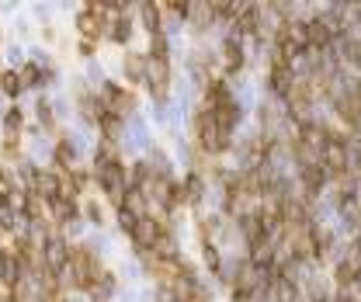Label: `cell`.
I'll return each instance as SVG.
<instances>
[{
	"label": "cell",
	"instance_id": "obj_1",
	"mask_svg": "<svg viewBox=\"0 0 361 302\" xmlns=\"http://www.w3.org/2000/svg\"><path fill=\"white\" fill-rule=\"evenodd\" d=\"M101 275H104V271H101V261H97L94 247H90V243H80V247L70 250V264L59 271V285H63V289H73V292H90Z\"/></svg>",
	"mask_w": 361,
	"mask_h": 302
},
{
	"label": "cell",
	"instance_id": "obj_2",
	"mask_svg": "<svg viewBox=\"0 0 361 302\" xmlns=\"http://www.w3.org/2000/svg\"><path fill=\"white\" fill-rule=\"evenodd\" d=\"M191 125H194V143H198L201 153H208V157H222V153L233 150V132L219 129L215 118H212V111H208L205 104L191 115Z\"/></svg>",
	"mask_w": 361,
	"mask_h": 302
},
{
	"label": "cell",
	"instance_id": "obj_3",
	"mask_svg": "<svg viewBox=\"0 0 361 302\" xmlns=\"http://www.w3.org/2000/svg\"><path fill=\"white\" fill-rule=\"evenodd\" d=\"M94 94H97V101H101L104 115H115V118H129V115H136V94L125 91V87H118V84H111V80H104Z\"/></svg>",
	"mask_w": 361,
	"mask_h": 302
},
{
	"label": "cell",
	"instance_id": "obj_4",
	"mask_svg": "<svg viewBox=\"0 0 361 302\" xmlns=\"http://www.w3.org/2000/svg\"><path fill=\"white\" fill-rule=\"evenodd\" d=\"M97 188L104 192V199L115 201V205H122L125 201V192H129V171L122 167V160H115V164H104V167H97Z\"/></svg>",
	"mask_w": 361,
	"mask_h": 302
},
{
	"label": "cell",
	"instance_id": "obj_5",
	"mask_svg": "<svg viewBox=\"0 0 361 302\" xmlns=\"http://www.w3.org/2000/svg\"><path fill=\"white\" fill-rule=\"evenodd\" d=\"M70 243H66V236L63 233H52L49 240H45V247H42V264L52 271V275H59L66 264H70Z\"/></svg>",
	"mask_w": 361,
	"mask_h": 302
},
{
	"label": "cell",
	"instance_id": "obj_6",
	"mask_svg": "<svg viewBox=\"0 0 361 302\" xmlns=\"http://www.w3.org/2000/svg\"><path fill=\"white\" fill-rule=\"evenodd\" d=\"M104 31H108V38L111 42H118V45H125L129 38H132V17H129V10L118 3L115 7V14L104 21Z\"/></svg>",
	"mask_w": 361,
	"mask_h": 302
},
{
	"label": "cell",
	"instance_id": "obj_7",
	"mask_svg": "<svg viewBox=\"0 0 361 302\" xmlns=\"http://www.w3.org/2000/svg\"><path fill=\"white\" fill-rule=\"evenodd\" d=\"M164 229H171V226L150 215V219H139V226H136L132 240H136V247H139V250H153V243L164 236Z\"/></svg>",
	"mask_w": 361,
	"mask_h": 302
},
{
	"label": "cell",
	"instance_id": "obj_8",
	"mask_svg": "<svg viewBox=\"0 0 361 302\" xmlns=\"http://www.w3.org/2000/svg\"><path fill=\"white\" fill-rule=\"evenodd\" d=\"M52 157H56V167H59V174H66V171H73V164L80 160V143L77 139H59L56 146H52Z\"/></svg>",
	"mask_w": 361,
	"mask_h": 302
},
{
	"label": "cell",
	"instance_id": "obj_9",
	"mask_svg": "<svg viewBox=\"0 0 361 302\" xmlns=\"http://www.w3.org/2000/svg\"><path fill=\"white\" fill-rule=\"evenodd\" d=\"M180 192H184V205H191V208H198L201 201L208 199V185H205V174H198V171H191V174L184 178V185H180Z\"/></svg>",
	"mask_w": 361,
	"mask_h": 302
},
{
	"label": "cell",
	"instance_id": "obj_10",
	"mask_svg": "<svg viewBox=\"0 0 361 302\" xmlns=\"http://www.w3.org/2000/svg\"><path fill=\"white\" fill-rule=\"evenodd\" d=\"M77 31L84 35V42L101 38V35H104V17H101L94 7H84V10L77 14Z\"/></svg>",
	"mask_w": 361,
	"mask_h": 302
},
{
	"label": "cell",
	"instance_id": "obj_11",
	"mask_svg": "<svg viewBox=\"0 0 361 302\" xmlns=\"http://www.w3.org/2000/svg\"><path fill=\"white\" fill-rule=\"evenodd\" d=\"M187 24L191 28H198V31H208L212 24H215V10H212V3H187Z\"/></svg>",
	"mask_w": 361,
	"mask_h": 302
},
{
	"label": "cell",
	"instance_id": "obj_12",
	"mask_svg": "<svg viewBox=\"0 0 361 302\" xmlns=\"http://www.w3.org/2000/svg\"><path fill=\"white\" fill-rule=\"evenodd\" d=\"M49 215H52L56 226H70L73 219H80V205L66 199H56V201H49Z\"/></svg>",
	"mask_w": 361,
	"mask_h": 302
},
{
	"label": "cell",
	"instance_id": "obj_13",
	"mask_svg": "<svg viewBox=\"0 0 361 302\" xmlns=\"http://www.w3.org/2000/svg\"><path fill=\"white\" fill-rule=\"evenodd\" d=\"M31 192L42 195L45 201H56L59 199V171H38V181Z\"/></svg>",
	"mask_w": 361,
	"mask_h": 302
},
{
	"label": "cell",
	"instance_id": "obj_14",
	"mask_svg": "<svg viewBox=\"0 0 361 302\" xmlns=\"http://www.w3.org/2000/svg\"><path fill=\"white\" fill-rule=\"evenodd\" d=\"M122 70H125V77H129L132 84H146V56H143V52H125Z\"/></svg>",
	"mask_w": 361,
	"mask_h": 302
},
{
	"label": "cell",
	"instance_id": "obj_15",
	"mask_svg": "<svg viewBox=\"0 0 361 302\" xmlns=\"http://www.w3.org/2000/svg\"><path fill=\"white\" fill-rule=\"evenodd\" d=\"M139 17H143V24H146L150 35H160V31H164V10H160L157 3H139Z\"/></svg>",
	"mask_w": 361,
	"mask_h": 302
},
{
	"label": "cell",
	"instance_id": "obj_16",
	"mask_svg": "<svg viewBox=\"0 0 361 302\" xmlns=\"http://www.w3.org/2000/svg\"><path fill=\"white\" fill-rule=\"evenodd\" d=\"M122 205H125V208H129L136 219H150V201H146V195H143L139 188H129Z\"/></svg>",
	"mask_w": 361,
	"mask_h": 302
},
{
	"label": "cell",
	"instance_id": "obj_17",
	"mask_svg": "<svg viewBox=\"0 0 361 302\" xmlns=\"http://www.w3.org/2000/svg\"><path fill=\"white\" fill-rule=\"evenodd\" d=\"M115 289H118V285H115V275H108V271H104V275L94 282V289H90V299H94V302H108L111 296H115Z\"/></svg>",
	"mask_w": 361,
	"mask_h": 302
},
{
	"label": "cell",
	"instance_id": "obj_18",
	"mask_svg": "<svg viewBox=\"0 0 361 302\" xmlns=\"http://www.w3.org/2000/svg\"><path fill=\"white\" fill-rule=\"evenodd\" d=\"M17 80H21V91H35V87H42V70L35 63H24L17 70Z\"/></svg>",
	"mask_w": 361,
	"mask_h": 302
},
{
	"label": "cell",
	"instance_id": "obj_19",
	"mask_svg": "<svg viewBox=\"0 0 361 302\" xmlns=\"http://www.w3.org/2000/svg\"><path fill=\"white\" fill-rule=\"evenodd\" d=\"M201 264H205L215 278L222 275V254H219V247H215V243H201Z\"/></svg>",
	"mask_w": 361,
	"mask_h": 302
},
{
	"label": "cell",
	"instance_id": "obj_20",
	"mask_svg": "<svg viewBox=\"0 0 361 302\" xmlns=\"http://www.w3.org/2000/svg\"><path fill=\"white\" fill-rule=\"evenodd\" d=\"M0 233H21V215L10 205H0Z\"/></svg>",
	"mask_w": 361,
	"mask_h": 302
},
{
	"label": "cell",
	"instance_id": "obj_21",
	"mask_svg": "<svg viewBox=\"0 0 361 302\" xmlns=\"http://www.w3.org/2000/svg\"><path fill=\"white\" fill-rule=\"evenodd\" d=\"M17 94H21V80H17V73H14V70L0 73V98H17Z\"/></svg>",
	"mask_w": 361,
	"mask_h": 302
},
{
	"label": "cell",
	"instance_id": "obj_22",
	"mask_svg": "<svg viewBox=\"0 0 361 302\" xmlns=\"http://www.w3.org/2000/svg\"><path fill=\"white\" fill-rule=\"evenodd\" d=\"M21 125H24V111H21L17 104H14V108H7V111H3V129H7L10 136H17V132H21Z\"/></svg>",
	"mask_w": 361,
	"mask_h": 302
},
{
	"label": "cell",
	"instance_id": "obj_23",
	"mask_svg": "<svg viewBox=\"0 0 361 302\" xmlns=\"http://www.w3.org/2000/svg\"><path fill=\"white\" fill-rule=\"evenodd\" d=\"M17 181H21V185H28V192H31V188H35V181H38V167H35L31 160H21V164H17Z\"/></svg>",
	"mask_w": 361,
	"mask_h": 302
},
{
	"label": "cell",
	"instance_id": "obj_24",
	"mask_svg": "<svg viewBox=\"0 0 361 302\" xmlns=\"http://www.w3.org/2000/svg\"><path fill=\"white\" fill-rule=\"evenodd\" d=\"M35 115H38L42 129H52V125H56V111H52V104H49L45 98H38V104H35Z\"/></svg>",
	"mask_w": 361,
	"mask_h": 302
},
{
	"label": "cell",
	"instance_id": "obj_25",
	"mask_svg": "<svg viewBox=\"0 0 361 302\" xmlns=\"http://www.w3.org/2000/svg\"><path fill=\"white\" fill-rule=\"evenodd\" d=\"M115 219H118V229H122V233H129V236H132V233H136V226H139V219H136L125 205H118V215H115Z\"/></svg>",
	"mask_w": 361,
	"mask_h": 302
},
{
	"label": "cell",
	"instance_id": "obj_26",
	"mask_svg": "<svg viewBox=\"0 0 361 302\" xmlns=\"http://www.w3.org/2000/svg\"><path fill=\"white\" fill-rule=\"evenodd\" d=\"M84 215H87V222H94V226L104 222V208H101L97 201H87V205H84Z\"/></svg>",
	"mask_w": 361,
	"mask_h": 302
},
{
	"label": "cell",
	"instance_id": "obj_27",
	"mask_svg": "<svg viewBox=\"0 0 361 302\" xmlns=\"http://www.w3.org/2000/svg\"><path fill=\"white\" fill-rule=\"evenodd\" d=\"M21 153V136H3V157H17Z\"/></svg>",
	"mask_w": 361,
	"mask_h": 302
},
{
	"label": "cell",
	"instance_id": "obj_28",
	"mask_svg": "<svg viewBox=\"0 0 361 302\" xmlns=\"http://www.w3.org/2000/svg\"><path fill=\"white\" fill-rule=\"evenodd\" d=\"M84 233V219H73L70 226H63V236H80Z\"/></svg>",
	"mask_w": 361,
	"mask_h": 302
},
{
	"label": "cell",
	"instance_id": "obj_29",
	"mask_svg": "<svg viewBox=\"0 0 361 302\" xmlns=\"http://www.w3.org/2000/svg\"><path fill=\"white\" fill-rule=\"evenodd\" d=\"M87 77H90V80H94V84H97V87L104 84V70H101L97 63H90V66H87Z\"/></svg>",
	"mask_w": 361,
	"mask_h": 302
},
{
	"label": "cell",
	"instance_id": "obj_30",
	"mask_svg": "<svg viewBox=\"0 0 361 302\" xmlns=\"http://www.w3.org/2000/svg\"><path fill=\"white\" fill-rule=\"evenodd\" d=\"M7 59H10V63H17V66H24V59H21V49H17V45H10V49H7Z\"/></svg>",
	"mask_w": 361,
	"mask_h": 302
},
{
	"label": "cell",
	"instance_id": "obj_31",
	"mask_svg": "<svg viewBox=\"0 0 361 302\" xmlns=\"http://www.w3.org/2000/svg\"><path fill=\"white\" fill-rule=\"evenodd\" d=\"M80 56H94V42H80Z\"/></svg>",
	"mask_w": 361,
	"mask_h": 302
},
{
	"label": "cell",
	"instance_id": "obj_32",
	"mask_svg": "<svg viewBox=\"0 0 361 302\" xmlns=\"http://www.w3.org/2000/svg\"><path fill=\"white\" fill-rule=\"evenodd\" d=\"M355 250H358V254H361V236H358V243H355Z\"/></svg>",
	"mask_w": 361,
	"mask_h": 302
},
{
	"label": "cell",
	"instance_id": "obj_33",
	"mask_svg": "<svg viewBox=\"0 0 361 302\" xmlns=\"http://www.w3.org/2000/svg\"><path fill=\"white\" fill-rule=\"evenodd\" d=\"M3 111H7V108H3V98H0V115H3Z\"/></svg>",
	"mask_w": 361,
	"mask_h": 302
}]
</instances>
